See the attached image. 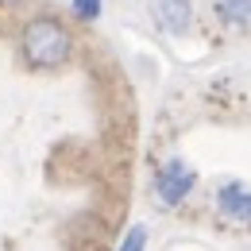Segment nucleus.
<instances>
[{"instance_id":"nucleus-1","label":"nucleus","mask_w":251,"mask_h":251,"mask_svg":"<svg viewBox=\"0 0 251 251\" xmlns=\"http://www.w3.org/2000/svg\"><path fill=\"white\" fill-rule=\"evenodd\" d=\"M20 50L31 66H62L70 58V50H74V39L58 20H31L24 27Z\"/></svg>"},{"instance_id":"nucleus-2","label":"nucleus","mask_w":251,"mask_h":251,"mask_svg":"<svg viewBox=\"0 0 251 251\" xmlns=\"http://www.w3.org/2000/svg\"><path fill=\"white\" fill-rule=\"evenodd\" d=\"M193 182H197V178H193V170H189L186 162L170 158V162H166V170L158 174V197H162L166 205H178L189 189H193Z\"/></svg>"},{"instance_id":"nucleus-3","label":"nucleus","mask_w":251,"mask_h":251,"mask_svg":"<svg viewBox=\"0 0 251 251\" xmlns=\"http://www.w3.org/2000/svg\"><path fill=\"white\" fill-rule=\"evenodd\" d=\"M217 205L224 209V213H228V217H236V220H251V193H248L244 186H236V182L220 186Z\"/></svg>"},{"instance_id":"nucleus-4","label":"nucleus","mask_w":251,"mask_h":251,"mask_svg":"<svg viewBox=\"0 0 251 251\" xmlns=\"http://www.w3.org/2000/svg\"><path fill=\"white\" fill-rule=\"evenodd\" d=\"M155 16L162 27L170 31H186L189 27V4L186 0H155Z\"/></svg>"},{"instance_id":"nucleus-5","label":"nucleus","mask_w":251,"mask_h":251,"mask_svg":"<svg viewBox=\"0 0 251 251\" xmlns=\"http://www.w3.org/2000/svg\"><path fill=\"white\" fill-rule=\"evenodd\" d=\"M217 12L228 24H244V20H251V0H220Z\"/></svg>"},{"instance_id":"nucleus-6","label":"nucleus","mask_w":251,"mask_h":251,"mask_svg":"<svg viewBox=\"0 0 251 251\" xmlns=\"http://www.w3.org/2000/svg\"><path fill=\"white\" fill-rule=\"evenodd\" d=\"M74 12H77L81 20H97V12H100V0H74Z\"/></svg>"},{"instance_id":"nucleus-7","label":"nucleus","mask_w":251,"mask_h":251,"mask_svg":"<svg viewBox=\"0 0 251 251\" xmlns=\"http://www.w3.org/2000/svg\"><path fill=\"white\" fill-rule=\"evenodd\" d=\"M143 244H147V232H143V228H131L120 251H143Z\"/></svg>"}]
</instances>
